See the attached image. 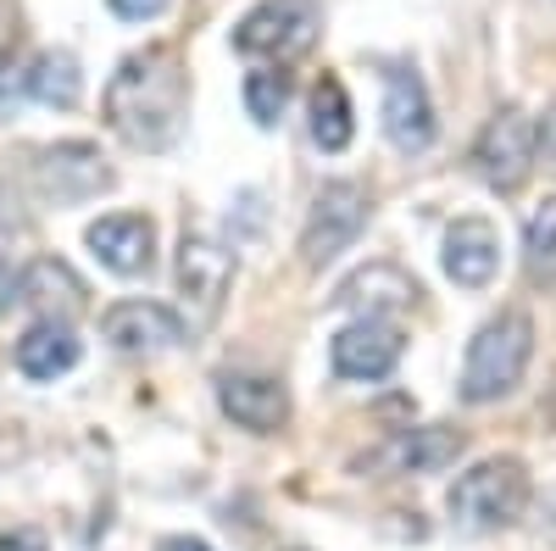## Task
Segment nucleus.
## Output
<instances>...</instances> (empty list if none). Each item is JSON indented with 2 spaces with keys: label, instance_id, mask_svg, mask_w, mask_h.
Masks as SVG:
<instances>
[{
  "label": "nucleus",
  "instance_id": "obj_14",
  "mask_svg": "<svg viewBox=\"0 0 556 551\" xmlns=\"http://www.w3.org/2000/svg\"><path fill=\"white\" fill-rule=\"evenodd\" d=\"M101 335L117 351H167V346L184 340V324L167 306H156V301H117L101 317Z\"/></svg>",
  "mask_w": 556,
  "mask_h": 551
},
{
  "label": "nucleus",
  "instance_id": "obj_16",
  "mask_svg": "<svg viewBox=\"0 0 556 551\" xmlns=\"http://www.w3.org/2000/svg\"><path fill=\"white\" fill-rule=\"evenodd\" d=\"M73 362H78V340L62 317H39V324L17 340V367L28 379H56Z\"/></svg>",
  "mask_w": 556,
  "mask_h": 551
},
{
  "label": "nucleus",
  "instance_id": "obj_6",
  "mask_svg": "<svg viewBox=\"0 0 556 551\" xmlns=\"http://www.w3.org/2000/svg\"><path fill=\"white\" fill-rule=\"evenodd\" d=\"M367 228V190L351 178H334L323 184L312 212H306V228H301V262L306 267H329L340 251H351V240Z\"/></svg>",
  "mask_w": 556,
  "mask_h": 551
},
{
  "label": "nucleus",
  "instance_id": "obj_27",
  "mask_svg": "<svg viewBox=\"0 0 556 551\" xmlns=\"http://www.w3.org/2000/svg\"><path fill=\"white\" fill-rule=\"evenodd\" d=\"M156 551H212V546H206V540H190V535H167Z\"/></svg>",
  "mask_w": 556,
  "mask_h": 551
},
{
  "label": "nucleus",
  "instance_id": "obj_15",
  "mask_svg": "<svg viewBox=\"0 0 556 551\" xmlns=\"http://www.w3.org/2000/svg\"><path fill=\"white\" fill-rule=\"evenodd\" d=\"M495 267H501V235L484 217H462L445 235V273L462 290H479L495 279Z\"/></svg>",
  "mask_w": 556,
  "mask_h": 551
},
{
  "label": "nucleus",
  "instance_id": "obj_28",
  "mask_svg": "<svg viewBox=\"0 0 556 551\" xmlns=\"http://www.w3.org/2000/svg\"><path fill=\"white\" fill-rule=\"evenodd\" d=\"M545 540H551V546H556V490H551V496H545Z\"/></svg>",
  "mask_w": 556,
  "mask_h": 551
},
{
  "label": "nucleus",
  "instance_id": "obj_11",
  "mask_svg": "<svg viewBox=\"0 0 556 551\" xmlns=\"http://www.w3.org/2000/svg\"><path fill=\"white\" fill-rule=\"evenodd\" d=\"M39 184H45V196H51V201L78 206V201H89V196L112 190V167L101 162L96 146L73 140V146H56V151L39 156Z\"/></svg>",
  "mask_w": 556,
  "mask_h": 551
},
{
  "label": "nucleus",
  "instance_id": "obj_1",
  "mask_svg": "<svg viewBox=\"0 0 556 551\" xmlns=\"http://www.w3.org/2000/svg\"><path fill=\"white\" fill-rule=\"evenodd\" d=\"M190 117V73L173 45H146L106 84V128L134 151H167Z\"/></svg>",
  "mask_w": 556,
  "mask_h": 551
},
{
  "label": "nucleus",
  "instance_id": "obj_8",
  "mask_svg": "<svg viewBox=\"0 0 556 551\" xmlns=\"http://www.w3.org/2000/svg\"><path fill=\"white\" fill-rule=\"evenodd\" d=\"M462 446H468V435H462V429H440V424H429V429H395L379 451H367L356 468L362 474H434V468L456 463Z\"/></svg>",
  "mask_w": 556,
  "mask_h": 551
},
{
  "label": "nucleus",
  "instance_id": "obj_10",
  "mask_svg": "<svg viewBox=\"0 0 556 551\" xmlns=\"http://www.w3.org/2000/svg\"><path fill=\"white\" fill-rule=\"evenodd\" d=\"M384 134L395 151H429L434 140V107H429V89L412 67H384Z\"/></svg>",
  "mask_w": 556,
  "mask_h": 551
},
{
  "label": "nucleus",
  "instance_id": "obj_26",
  "mask_svg": "<svg viewBox=\"0 0 556 551\" xmlns=\"http://www.w3.org/2000/svg\"><path fill=\"white\" fill-rule=\"evenodd\" d=\"M540 156L556 162V101H551V112H545V123H540Z\"/></svg>",
  "mask_w": 556,
  "mask_h": 551
},
{
  "label": "nucleus",
  "instance_id": "obj_9",
  "mask_svg": "<svg viewBox=\"0 0 556 551\" xmlns=\"http://www.w3.org/2000/svg\"><path fill=\"white\" fill-rule=\"evenodd\" d=\"M329 362H334L340 379H367V385H374V379H384L390 367L401 362V329L367 312V317H356L351 329L334 335Z\"/></svg>",
  "mask_w": 556,
  "mask_h": 551
},
{
  "label": "nucleus",
  "instance_id": "obj_12",
  "mask_svg": "<svg viewBox=\"0 0 556 551\" xmlns=\"http://www.w3.org/2000/svg\"><path fill=\"white\" fill-rule=\"evenodd\" d=\"M217 406L235 418L240 429L251 435H273L290 424V396L278 379H262V374H223L217 379Z\"/></svg>",
  "mask_w": 556,
  "mask_h": 551
},
{
  "label": "nucleus",
  "instance_id": "obj_17",
  "mask_svg": "<svg viewBox=\"0 0 556 551\" xmlns=\"http://www.w3.org/2000/svg\"><path fill=\"white\" fill-rule=\"evenodd\" d=\"M351 96H345V84L334 73H323L317 89H312V140L323 151H345L351 146Z\"/></svg>",
  "mask_w": 556,
  "mask_h": 551
},
{
  "label": "nucleus",
  "instance_id": "obj_3",
  "mask_svg": "<svg viewBox=\"0 0 556 551\" xmlns=\"http://www.w3.org/2000/svg\"><path fill=\"white\" fill-rule=\"evenodd\" d=\"M529 508V468L518 456H490L451 485V518L462 529H506Z\"/></svg>",
  "mask_w": 556,
  "mask_h": 551
},
{
  "label": "nucleus",
  "instance_id": "obj_19",
  "mask_svg": "<svg viewBox=\"0 0 556 551\" xmlns=\"http://www.w3.org/2000/svg\"><path fill=\"white\" fill-rule=\"evenodd\" d=\"M523 267L534 285H556V196L540 201L523 223Z\"/></svg>",
  "mask_w": 556,
  "mask_h": 551
},
{
  "label": "nucleus",
  "instance_id": "obj_7",
  "mask_svg": "<svg viewBox=\"0 0 556 551\" xmlns=\"http://www.w3.org/2000/svg\"><path fill=\"white\" fill-rule=\"evenodd\" d=\"M173 279H178V301H184V312H190V324L206 329V324H217V312L228 301V285H235V256H228L212 235H190V228H184Z\"/></svg>",
  "mask_w": 556,
  "mask_h": 551
},
{
  "label": "nucleus",
  "instance_id": "obj_20",
  "mask_svg": "<svg viewBox=\"0 0 556 551\" xmlns=\"http://www.w3.org/2000/svg\"><path fill=\"white\" fill-rule=\"evenodd\" d=\"M28 96L45 101V107H78L84 96V78H78V62L62 51V57H39L28 67Z\"/></svg>",
  "mask_w": 556,
  "mask_h": 551
},
{
  "label": "nucleus",
  "instance_id": "obj_23",
  "mask_svg": "<svg viewBox=\"0 0 556 551\" xmlns=\"http://www.w3.org/2000/svg\"><path fill=\"white\" fill-rule=\"evenodd\" d=\"M106 7H112L117 17H128V23H151V17L167 12V0H106Z\"/></svg>",
  "mask_w": 556,
  "mask_h": 551
},
{
  "label": "nucleus",
  "instance_id": "obj_4",
  "mask_svg": "<svg viewBox=\"0 0 556 551\" xmlns=\"http://www.w3.org/2000/svg\"><path fill=\"white\" fill-rule=\"evenodd\" d=\"M317 28H323L317 0H262V7H251L240 17L235 51L240 57H262V62H290V57L312 51Z\"/></svg>",
  "mask_w": 556,
  "mask_h": 551
},
{
  "label": "nucleus",
  "instance_id": "obj_13",
  "mask_svg": "<svg viewBox=\"0 0 556 551\" xmlns=\"http://www.w3.org/2000/svg\"><path fill=\"white\" fill-rule=\"evenodd\" d=\"M84 240L112 273H123V279H139V273H151V262H156V228L139 212H117V217L89 223Z\"/></svg>",
  "mask_w": 556,
  "mask_h": 551
},
{
  "label": "nucleus",
  "instance_id": "obj_5",
  "mask_svg": "<svg viewBox=\"0 0 556 551\" xmlns=\"http://www.w3.org/2000/svg\"><path fill=\"white\" fill-rule=\"evenodd\" d=\"M534 156H540V128L518 107H501L479 128V140H473V167H479V178L490 184V190H501V196L523 190Z\"/></svg>",
  "mask_w": 556,
  "mask_h": 551
},
{
  "label": "nucleus",
  "instance_id": "obj_22",
  "mask_svg": "<svg viewBox=\"0 0 556 551\" xmlns=\"http://www.w3.org/2000/svg\"><path fill=\"white\" fill-rule=\"evenodd\" d=\"M23 96H28V67L7 57V62H0V117H17Z\"/></svg>",
  "mask_w": 556,
  "mask_h": 551
},
{
  "label": "nucleus",
  "instance_id": "obj_18",
  "mask_svg": "<svg viewBox=\"0 0 556 551\" xmlns=\"http://www.w3.org/2000/svg\"><path fill=\"white\" fill-rule=\"evenodd\" d=\"M23 301L45 306V317H62V324H67V317L84 306V285L73 279L62 262H34L23 273Z\"/></svg>",
  "mask_w": 556,
  "mask_h": 551
},
{
  "label": "nucleus",
  "instance_id": "obj_25",
  "mask_svg": "<svg viewBox=\"0 0 556 551\" xmlns=\"http://www.w3.org/2000/svg\"><path fill=\"white\" fill-rule=\"evenodd\" d=\"M0 551H45V535L39 529H12V535H0Z\"/></svg>",
  "mask_w": 556,
  "mask_h": 551
},
{
  "label": "nucleus",
  "instance_id": "obj_21",
  "mask_svg": "<svg viewBox=\"0 0 556 551\" xmlns=\"http://www.w3.org/2000/svg\"><path fill=\"white\" fill-rule=\"evenodd\" d=\"M285 101H290V73L285 67H262V73L245 78V107H251L256 123H278Z\"/></svg>",
  "mask_w": 556,
  "mask_h": 551
},
{
  "label": "nucleus",
  "instance_id": "obj_24",
  "mask_svg": "<svg viewBox=\"0 0 556 551\" xmlns=\"http://www.w3.org/2000/svg\"><path fill=\"white\" fill-rule=\"evenodd\" d=\"M12 301H23V273L12 262H0V312H7Z\"/></svg>",
  "mask_w": 556,
  "mask_h": 551
},
{
  "label": "nucleus",
  "instance_id": "obj_2",
  "mask_svg": "<svg viewBox=\"0 0 556 551\" xmlns=\"http://www.w3.org/2000/svg\"><path fill=\"white\" fill-rule=\"evenodd\" d=\"M529 356H534V324L529 317L523 312L490 317V324L473 335V346H468V362H462V401L484 406V401L513 396Z\"/></svg>",
  "mask_w": 556,
  "mask_h": 551
}]
</instances>
